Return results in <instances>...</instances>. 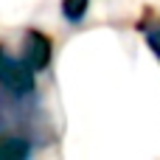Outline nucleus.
Instances as JSON below:
<instances>
[{
    "mask_svg": "<svg viewBox=\"0 0 160 160\" xmlns=\"http://www.w3.org/2000/svg\"><path fill=\"white\" fill-rule=\"evenodd\" d=\"M146 42H149L152 53L160 59V28H146Z\"/></svg>",
    "mask_w": 160,
    "mask_h": 160,
    "instance_id": "39448f33",
    "label": "nucleus"
},
{
    "mask_svg": "<svg viewBox=\"0 0 160 160\" xmlns=\"http://www.w3.org/2000/svg\"><path fill=\"white\" fill-rule=\"evenodd\" d=\"M51 56H53V42L45 31L39 28H28L22 34V42H20V59L31 68V70H45L51 65Z\"/></svg>",
    "mask_w": 160,
    "mask_h": 160,
    "instance_id": "f03ea898",
    "label": "nucleus"
},
{
    "mask_svg": "<svg viewBox=\"0 0 160 160\" xmlns=\"http://www.w3.org/2000/svg\"><path fill=\"white\" fill-rule=\"evenodd\" d=\"M31 152H34L31 138H25L20 132L0 135V160H25V158H31Z\"/></svg>",
    "mask_w": 160,
    "mask_h": 160,
    "instance_id": "7ed1b4c3",
    "label": "nucleus"
},
{
    "mask_svg": "<svg viewBox=\"0 0 160 160\" xmlns=\"http://www.w3.org/2000/svg\"><path fill=\"white\" fill-rule=\"evenodd\" d=\"M87 6H90V0H62V17L70 25H79L87 14Z\"/></svg>",
    "mask_w": 160,
    "mask_h": 160,
    "instance_id": "20e7f679",
    "label": "nucleus"
},
{
    "mask_svg": "<svg viewBox=\"0 0 160 160\" xmlns=\"http://www.w3.org/2000/svg\"><path fill=\"white\" fill-rule=\"evenodd\" d=\"M0 90L14 96L37 93V70H31L20 56H11L3 45H0Z\"/></svg>",
    "mask_w": 160,
    "mask_h": 160,
    "instance_id": "f257e3e1",
    "label": "nucleus"
}]
</instances>
